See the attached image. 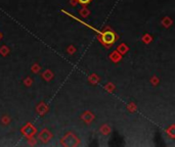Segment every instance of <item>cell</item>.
I'll return each mask as SVG.
<instances>
[{"mask_svg":"<svg viewBox=\"0 0 175 147\" xmlns=\"http://www.w3.org/2000/svg\"><path fill=\"white\" fill-rule=\"evenodd\" d=\"M79 1H80L81 3H88L90 0H79Z\"/></svg>","mask_w":175,"mask_h":147,"instance_id":"cell-2","label":"cell"},{"mask_svg":"<svg viewBox=\"0 0 175 147\" xmlns=\"http://www.w3.org/2000/svg\"><path fill=\"white\" fill-rule=\"evenodd\" d=\"M102 39H104V41L106 42L107 44H111L114 42L115 40V35L113 34L112 32H107L104 33V35H102Z\"/></svg>","mask_w":175,"mask_h":147,"instance_id":"cell-1","label":"cell"}]
</instances>
